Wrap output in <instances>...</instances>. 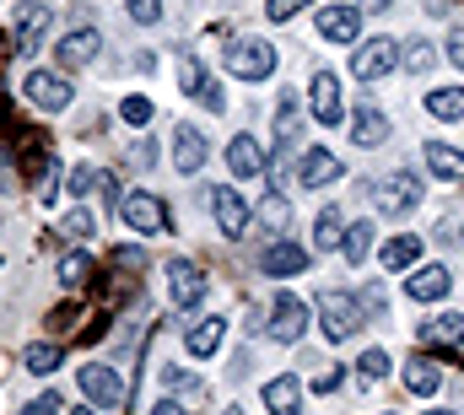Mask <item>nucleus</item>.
Instances as JSON below:
<instances>
[{
	"instance_id": "5",
	"label": "nucleus",
	"mask_w": 464,
	"mask_h": 415,
	"mask_svg": "<svg viewBox=\"0 0 464 415\" xmlns=\"http://www.w3.org/2000/svg\"><path fill=\"white\" fill-rule=\"evenodd\" d=\"M119 216H124V227H130V232H141V238H162V232H168V205H162L157 194H146V189L124 194Z\"/></svg>"
},
{
	"instance_id": "4",
	"label": "nucleus",
	"mask_w": 464,
	"mask_h": 415,
	"mask_svg": "<svg viewBox=\"0 0 464 415\" xmlns=\"http://www.w3.org/2000/svg\"><path fill=\"white\" fill-rule=\"evenodd\" d=\"M22 97H27V103H38L43 113H65V108L76 103V86H70L59 70H32V76L22 81Z\"/></svg>"
},
{
	"instance_id": "50",
	"label": "nucleus",
	"mask_w": 464,
	"mask_h": 415,
	"mask_svg": "<svg viewBox=\"0 0 464 415\" xmlns=\"http://www.w3.org/2000/svg\"><path fill=\"white\" fill-rule=\"evenodd\" d=\"M222 415H243V410H238V405H227V410H222Z\"/></svg>"
},
{
	"instance_id": "25",
	"label": "nucleus",
	"mask_w": 464,
	"mask_h": 415,
	"mask_svg": "<svg viewBox=\"0 0 464 415\" xmlns=\"http://www.w3.org/2000/svg\"><path fill=\"white\" fill-rule=\"evenodd\" d=\"M427 167H432L438 178H454V184H464V151H459V146L427 140Z\"/></svg>"
},
{
	"instance_id": "41",
	"label": "nucleus",
	"mask_w": 464,
	"mask_h": 415,
	"mask_svg": "<svg viewBox=\"0 0 464 415\" xmlns=\"http://www.w3.org/2000/svg\"><path fill=\"white\" fill-rule=\"evenodd\" d=\"M314 0H265V11H270V22H287V16H297V11H308Z\"/></svg>"
},
{
	"instance_id": "43",
	"label": "nucleus",
	"mask_w": 464,
	"mask_h": 415,
	"mask_svg": "<svg viewBox=\"0 0 464 415\" xmlns=\"http://www.w3.org/2000/svg\"><path fill=\"white\" fill-rule=\"evenodd\" d=\"M16 415H59V394H38V400H27Z\"/></svg>"
},
{
	"instance_id": "24",
	"label": "nucleus",
	"mask_w": 464,
	"mask_h": 415,
	"mask_svg": "<svg viewBox=\"0 0 464 415\" xmlns=\"http://www.w3.org/2000/svg\"><path fill=\"white\" fill-rule=\"evenodd\" d=\"M438 383H443V373H438L432 356H411V362H405V389H411V394L427 400V394H438Z\"/></svg>"
},
{
	"instance_id": "26",
	"label": "nucleus",
	"mask_w": 464,
	"mask_h": 415,
	"mask_svg": "<svg viewBox=\"0 0 464 415\" xmlns=\"http://www.w3.org/2000/svg\"><path fill=\"white\" fill-rule=\"evenodd\" d=\"M346 243V221H341V211L335 205H324L319 211V221H314V248L319 254H330V248H341Z\"/></svg>"
},
{
	"instance_id": "29",
	"label": "nucleus",
	"mask_w": 464,
	"mask_h": 415,
	"mask_svg": "<svg viewBox=\"0 0 464 415\" xmlns=\"http://www.w3.org/2000/svg\"><path fill=\"white\" fill-rule=\"evenodd\" d=\"M422 259V238H395L384 243V270H411Z\"/></svg>"
},
{
	"instance_id": "6",
	"label": "nucleus",
	"mask_w": 464,
	"mask_h": 415,
	"mask_svg": "<svg viewBox=\"0 0 464 415\" xmlns=\"http://www.w3.org/2000/svg\"><path fill=\"white\" fill-rule=\"evenodd\" d=\"M395 65H400V43H395V38H368V43L357 49V59H351V76H357V81H384Z\"/></svg>"
},
{
	"instance_id": "39",
	"label": "nucleus",
	"mask_w": 464,
	"mask_h": 415,
	"mask_svg": "<svg viewBox=\"0 0 464 415\" xmlns=\"http://www.w3.org/2000/svg\"><path fill=\"white\" fill-rule=\"evenodd\" d=\"M92 227H97V221H92V211H70V216L59 221V232H65V238H76V243H81V238H92Z\"/></svg>"
},
{
	"instance_id": "15",
	"label": "nucleus",
	"mask_w": 464,
	"mask_h": 415,
	"mask_svg": "<svg viewBox=\"0 0 464 415\" xmlns=\"http://www.w3.org/2000/svg\"><path fill=\"white\" fill-rule=\"evenodd\" d=\"M357 32H362L357 5H324V11H319V38H330V43H351Z\"/></svg>"
},
{
	"instance_id": "16",
	"label": "nucleus",
	"mask_w": 464,
	"mask_h": 415,
	"mask_svg": "<svg viewBox=\"0 0 464 415\" xmlns=\"http://www.w3.org/2000/svg\"><path fill=\"white\" fill-rule=\"evenodd\" d=\"M308 97H314V113H319V124H341V81H335L330 70H314V81H308Z\"/></svg>"
},
{
	"instance_id": "44",
	"label": "nucleus",
	"mask_w": 464,
	"mask_h": 415,
	"mask_svg": "<svg viewBox=\"0 0 464 415\" xmlns=\"http://www.w3.org/2000/svg\"><path fill=\"white\" fill-rule=\"evenodd\" d=\"M357 302L378 319V313H384V286H378V281H373V286H362V297H357Z\"/></svg>"
},
{
	"instance_id": "51",
	"label": "nucleus",
	"mask_w": 464,
	"mask_h": 415,
	"mask_svg": "<svg viewBox=\"0 0 464 415\" xmlns=\"http://www.w3.org/2000/svg\"><path fill=\"white\" fill-rule=\"evenodd\" d=\"M70 415H97V410H70Z\"/></svg>"
},
{
	"instance_id": "19",
	"label": "nucleus",
	"mask_w": 464,
	"mask_h": 415,
	"mask_svg": "<svg viewBox=\"0 0 464 415\" xmlns=\"http://www.w3.org/2000/svg\"><path fill=\"white\" fill-rule=\"evenodd\" d=\"M449 286H454V275H449L443 265H422V270L405 281V297H411V302H438V297H449Z\"/></svg>"
},
{
	"instance_id": "33",
	"label": "nucleus",
	"mask_w": 464,
	"mask_h": 415,
	"mask_svg": "<svg viewBox=\"0 0 464 415\" xmlns=\"http://www.w3.org/2000/svg\"><path fill=\"white\" fill-rule=\"evenodd\" d=\"M422 335H427V340H449V346H459V340H464V313H443V319H432Z\"/></svg>"
},
{
	"instance_id": "1",
	"label": "nucleus",
	"mask_w": 464,
	"mask_h": 415,
	"mask_svg": "<svg viewBox=\"0 0 464 415\" xmlns=\"http://www.w3.org/2000/svg\"><path fill=\"white\" fill-rule=\"evenodd\" d=\"M416 205H422V178H416L411 167H400V173H389V178L373 184V211H378V216L400 221V216H411Z\"/></svg>"
},
{
	"instance_id": "30",
	"label": "nucleus",
	"mask_w": 464,
	"mask_h": 415,
	"mask_svg": "<svg viewBox=\"0 0 464 415\" xmlns=\"http://www.w3.org/2000/svg\"><path fill=\"white\" fill-rule=\"evenodd\" d=\"M341 248H346V259H351V265H362V259L373 254V221L346 227V243H341Z\"/></svg>"
},
{
	"instance_id": "47",
	"label": "nucleus",
	"mask_w": 464,
	"mask_h": 415,
	"mask_svg": "<svg viewBox=\"0 0 464 415\" xmlns=\"http://www.w3.org/2000/svg\"><path fill=\"white\" fill-rule=\"evenodd\" d=\"M151 415H189V405H178V400H162V405H151Z\"/></svg>"
},
{
	"instance_id": "37",
	"label": "nucleus",
	"mask_w": 464,
	"mask_h": 415,
	"mask_svg": "<svg viewBox=\"0 0 464 415\" xmlns=\"http://www.w3.org/2000/svg\"><path fill=\"white\" fill-rule=\"evenodd\" d=\"M357 373L368 378V383H378V378H389V351H362V362H357Z\"/></svg>"
},
{
	"instance_id": "35",
	"label": "nucleus",
	"mask_w": 464,
	"mask_h": 415,
	"mask_svg": "<svg viewBox=\"0 0 464 415\" xmlns=\"http://www.w3.org/2000/svg\"><path fill=\"white\" fill-rule=\"evenodd\" d=\"M151 113H157V103H151V97H124V103H119V119H124V124H135V130H141V124H151Z\"/></svg>"
},
{
	"instance_id": "8",
	"label": "nucleus",
	"mask_w": 464,
	"mask_h": 415,
	"mask_svg": "<svg viewBox=\"0 0 464 415\" xmlns=\"http://www.w3.org/2000/svg\"><path fill=\"white\" fill-rule=\"evenodd\" d=\"M303 329H308V308H303L292 292H276V302H270V335H276L281 346H297Z\"/></svg>"
},
{
	"instance_id": "14",
	"label": "nucleus",
	"mask_w": 464,
	"mask_h": 415,
	"mask_svg": "<svg viewBox=\"0 0 464 415\" xmlns=\"http://www.w3.org/2000/svg\"><path fill=\"white\" fill-rule=\"evenodd\" d=\"M211 211H216V227H222L227 238H243V227H249V205H243L238 189H211Z\"/></svg>"
},
{
	"instance_id": "32",
	"label": "nucleus",
	"mask_w": 464,
	"mask_h": 415,
	"mask_svg": "<svg viewBox=\"0 0 464 415\" xmlns=\"http://www.w3.org/2000/svg\"><path fill=\"white\" fill-rule=\"evenodd\" d=\"M22 367H27V373H54V367H59V351H54L49 340H32V346L22 351Z\"/></svg>"
},
{
	"instance_id": "18",
	"label": "nucleus",
	"mask_w": 464,
	"mask_h": 415,
	"mask_svg": "<svg viewBox=\"0 0 464 415\" xmlns=\"http://www.w3.org/2000/svg\"><path fill=\"white\" fill-rule=\"evenodd\" d=\"M259 270H265V275H303V270H308V248L276 238V243L259 254Z\"/></svg>"
},
{
	"instance_id": "13",
	"label": "nucleus",
	"mask_w": 464,
	"mask_h": 415,
	"mask_svg": "<svg viewBox=\"0 0 464 415\" xmlns=\"http://www.w3.org/2000/svg\"><path fill=\"white\" fill-rule=\"evenodd\" d=\"M341 173H346V167H341V157H335V151H324V146H314V151L297 162V184H303V189H324V184H335Z\"/></svg>"
},
{
	"instance_id": "28",
	"label": "nucleus",
	"mask_w": 464,
	"mask_h": 415,
	"mask_svg": "<svg viewBox=\"0 0 464 415\" xmlns=\"http://www.w3.org/2000/svg\"><path fill=\"white\" fill-rule=\"evenodd\" d=\"M287 227H292V205H287V200L270 189V194L259 200V232H276V238H281Z\"/></svg>"
},
{
	"instance_id": "27",
	"label": "nucleus",
	"mask_w": 464,
	"mask_h": 415,
	"mask_svg": "<svg viewBox=\"0 0 464 415\" xmlns=\"http://www.w3.org/2000/svg\"><path fill=\"white\" fill-rule=\"evenodd\" d=\"M297 130H303V108H297V97L287 92V97L276 103V140H281V146H297Z\"/></svg>"
},
{
	"instance_id": "53",
	"label": "nucleus",
	"mask_w": 464,
	"mask_h": 415,
	"mask_svg": "<svg viewBox=\"0 0 464 415\" xmlns=\"http://www.w3.org/2000/svg\"><path fill=\"white\" fill-rule=\"evenodd\" d=\"M389 415H395V410H389Z\"/></svg>"
},
{
	"instance_id": "3",
	"label": "nucleus",
	"mask_w": 464,
	"mask_h": 415,
	"mask_svg": "<svg viewBox=\"0 0 464 415\" xmlns=\"http://www.w3.org/2000/svg\"><path fill=\"white\" fill-rule=\"evenodd\" d=\"M227 70H232L238 81H265V76H276V49L259 43V38H238V43L227 49Z\"/></svg>"
},
{
	"instance_id": "42",
	"label": "nucleus",
	"mask_w": 464,
	"mask_h": 415,
	"mask_svg": "<svg viewBox=\"0 0 464 415\" xmlns=\"http://www.w3.org/2000/svg\"><path fill=\"white\" fill-rule=\"evenodd\" d=\"M97 178H103L97 167H76V173H70V194H92V189H97Z\"/></svg>"
},
{
	"instance_id": "10",
	"label": "nucleus",
	"mask_w": 464,
	"mask_h": 415,
	"mask_svg": "<svg viewBox=\"0 0 464 415\" xmlns=\"http://www.w3.org/2000/svg\"><path fill=\"white\" fill-rule=\"evenodd\" d=\"M168 292H173V308H195V302L205 297V275H200V265L173 259V265H168Z\"/></svg>"
},
{
	"instance_id": "9",
	"label": "nucleus",
	"mask_w": 464,
	"mask_h": 415,
	"mask_svg": "<svg viewBox=\"0 0 464 415\" xmlns=\"http://www.w3.org/2000/svg\"><path fill=\"white\" fill-rule=\"evenodd\" d=\"M43 32H49V5H43V0H27V5H22V16H16V32H11L16 59H32V54H38V43H43Z\"/></svg>"
},
{
	"instance_id": "46",
	"label": "nucleus",
	"mask_w": 464,
	"mask_h": 415,
	"mask_svg": "<svg viewBox=\"0 0 464 415\" xmlns=\"http://www.w3.org/2000/svg\"><path fill=\"white\" fill-rule=\"evenodd\" d=\"M449 59L464 70V27H454V32H449Z\"/></svg>"
},
{
	"instance_id": "20",
	"label": "nucleus",
	"mask_w": 464,
	"mask_h": 415,
	"mask_svg": "<svg viewBox=\"0 0 464 415\" xmlns=\"http://www.w3.org/2000/svg\"><path fill=\"white\" fill-rule=\"evenodd\" d=\"M184 340H189V356H195V362H211V356L222 351V340H227V319L211 313V319H200Z\"/></svg>"
},
{
	"instance_id": "49",
	"label": "nucleus",
	"mask_w": 464,
	"mask_h": 415,
	"mask_svg": "<svg viewBox=\"0 0 464 415\" xmlns=\"http://www.w3.org/2000/svg\"><path fill=\"white\" fill-rule=\"evenodd\" d=\"M362 5H368V11H384V5H389V0H362Z\"/></svg>"
},
{
	"instance_id": "23",
	"label": "nucleus",
	"mask_w": 464,
	"mask_h": 415,
	"mask_svg": "<svg viewBox=\"0 0 464 415\" xmlns=\"http://www.w3.org/2000/svg\"><path fill=\"white\" fill-rule=\"evenodd\" d=\"M351 135H357V146H384V140H389V119H384L373 103H362V108L351 113Z\"/></svg>"
},
{
	"instance_id": "36",
	"label": "nucleus",
	"mask_w": 464,
	"mask_h": 415,
	"mask_svg": "<svg viewBox=\"0 0 464 415\" xmlns=\"http://www.w3.org/2000/svg\"><path fill=\"white\" fill-rule=\"evenodd\" d=\"M86 275H92V259H86V254H65V259H59V281H65V286H81Z\"/></svg>"
},
{
	"instance_id": "38",
	"label": "nucleus",
	"mask_w": 464,
	"mask_h": 415,
	"mask_svg": "<svg viewBox=\"0 0 464 415\" xmlns=\"http://www.w3.org/2000/svg\"><path fill=\"white\" fill-rule=\"evenodd\" d=\"M162 383H168L173 394H189V400H200V378H195V373H184V367H162Z\"/></svg>"
},
{
	"instance_id": "34",
	"label": "nucleus",
	"mask_w": 464,
	"mask_h": 415,
	"mask_svg": "<svg viewBox=\"0 0 464 415\" xmlns=\"http://www.w3.org/2000/svg\"><path fill=\"white\" fill-rule=\"evenodd\" d=\"M405 65H411L416 76H427V70L438 65V49H432L427 38H411V43H405Z\"/></svg>"
},
{
	"instance_id": "11",
	"label": "nucleus",
	"mask_w": 464,
	"mask_h": 415,
	"mask_svg": "<svg viewBox=\"0 0 464 415\" xmlns=\"http://www.w3.org/2000/svg\"><path fill=\"white\" fill-rule=\"evenodd\" d=\"M97 54H103V32H97V27H76V32H65L59 49H54L59 65H92Z\"/></svg>"
},
{
	"instance_id": "7",
	"label": "nucleus",
	"mask_w": 464,
	"mask_h": 415,
	"mask_svg": "<svg viewBox=\"0 0 464 415\" xmlns=\"http://www.w3.org/2000/svg\"><path fill=\"white\" fill-rule=\"evenodd\" d=\"M76 383H81V394H86L92 405H103V410L124 405V383H119V373H114L108 362H86V367L76 373Z\"/></svg>"
},
{
	"instance_id": "40",
	"label": "nucleus",
	"mask_w": 464,
	"mask_h": 415,
	"mask_svg": "<svg viewBox=\"0 0 464 415\" xmlns=\"http://www.w3.org/2000/svg\"><path fill=\"white\" fill-rule=\"evenodd\" d=\"M130 5V16L141 22V27H151V22H162V0H124Z\"/></svg>"
},
{
	"instance_id": "48",
	"label": "nucleus",
	"mask_w": 464,
	"mask_h": 415,
	"mask_svg": "<svg viewBox=\"0 0 464 415\" xmlns=\"http://www.w3.org/2000/svg\"><path fill=\"white\" fill-rule=\"evenodd\" d=\"M438 238H443V243H449V238H454V243H459V248H464V227H459V232H454V227H449V221H443V227H438Z\"/></svg>"
},
{
	"instance_id": "45",
	"label": "nucleus",
	"mask_w": 464,
	"mask_h": 415,
	"mask_svg": "<svg viewBox=\"0 0 464 415\" xmlns=\"http://www.w3.org/2000/svg\"><path fill=\"white\" fill-rule=\"evenodd\" d=\"M97 194H103V205H124V200H119V184H114V173H103V178H97Z\"/></svg>"
},
{
	"instance_id": "31",
	"label": "nucleus",
	"mask_w": 464,
	"mask_h": 415,
	"mask_svg": "<svg viewBox=\"0 0 464 415\" xmlns=\"http://www.w3.org/2000/svg\"><path fill=\"white\" fill-rule=\"evenodd\" d=\"M427 108H432L438 119H449V124L464 119V86H443V92H432V97H427Z\"/></svg>"
},
{
	"instance_id": "22",
	"label": "nucleus",
	"mask_w": 464,
	"mask_h": 415,
	"mask_svg": "<svg viewBox=\"0 0 464 415\" xmlns=\"http://www.w3.org/2000/svg\"><path fill=\"white\" fill-rule=\"evenodd\" d=\"M178 86H184L189 97H200L205 108H222V86L205 76V65H200V59H184V70H178Z\"/></svg>"
},
{
	"instance_id": "21",
	"label": "nucleus",
	"mask_w": 464,
	"mask_h": 415,
	"mask_svg": "<svg viewBox=\"0 0 464 415\" xmlns=\"http://www.w3.org/2000/svg\"><path fill=\"white\" fill-rule=\"evenodd\" d=\"M265 410L270 415H303V383H297L292 373L270 378V383H265Z\"/></svg>"
},
{
	"instance_id": "52",
	"label": "nucleus",
	"mask_w": 464,
	"mask_h": 415,
	"mask_svg": "<svg viewBox=\"0 0 464 415\" xmlns=\"http://www.w3.org/2000/svg\"><path fill=\"white\" fill-rule=\"evenodd\" d=\"M427 415H454V410H427Z\"/></svg>"
},
{
	"instance_id": "17",
	"label": "nucleus",
	"mask_w": 464,
	"mask_h": 415,
	"mask_svg": "<svg viewBox=\"0 0 464 415\" xmlns=\"http://www.w3.org/2000/svg\"><path fill=\"white\" fill-rule=\"evenodd\" d=\"M227 167H232V178H259V173H265V146H259L254 135H232Z\"/></svg>"
},
{
	"instance_id": "12",
	"label": "nucleus",
	"mask_w": 464,
	"mask_h": 415,
	"mask_svg": "<svg viewBox=\"0 0 464 415\" xmlns=\"http://www.w3.org/2000/svg\"><path fill=\"white\" fill-rule=\"evenodd\" d=\"M205 157H211L205 135H200L195 124H178V130H173V167H178V173H200Z\"/></svg>"
},
{
	"instance_id": "2",
	"label": "nucleus",
	"mask_w": 464,
	"mask_h": 415,
	"mask_svg": "<svg viewBox=\"0 0 464 415\" xmlns=\"http://www.w3.org/2000/svg\"><path fill=\"white\" fill-rule=\"evenodd\" d=\"M319 324H324V335L341 346V340L357 335V324H362V302H357L351 292H319Z\"/></svg>"
}]
</instances>
